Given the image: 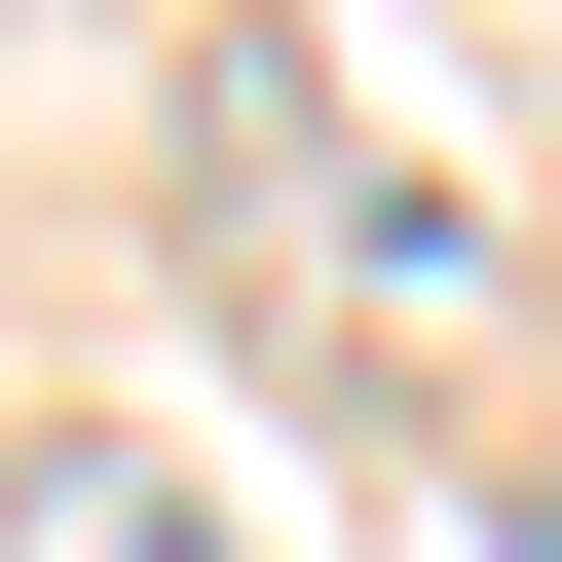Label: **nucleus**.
<instances>
[{"label": "nucleus", "instance_id": "nucleus-1", "mask_svg": "<svg viewBox=\"0 0 562 562\" xmlns=\"http://www.w3.org/2000/svg\"><path fill=\"white\" fill-rule=\"evenodd\" d=\"M188 188H225V262H262L301 338H375V375L487 338V188L375 150V38H188Z\"/></svg>", "mask_w": 562, "mask_h": 562}, {"label": "nucleus", "instance_id": "nucleus-2", "mask_svg": "<svg viewBox=\"0 0 562 562\" xmlns=\"http://www.w3.org/2000/svg\"><path fill=\"white\" fill-rule=\"evenodd\" d=\"M0 562H262V525H225L188 450H113V413H76V450H0Z\"/></svg>", "mask_w": 562, "mask_h": 562}]
</instances>
